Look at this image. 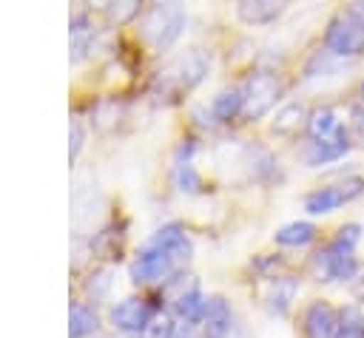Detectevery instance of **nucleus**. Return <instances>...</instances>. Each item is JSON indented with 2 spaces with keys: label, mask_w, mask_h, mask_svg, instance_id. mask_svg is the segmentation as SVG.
<instances>
[{
  "label": "nucleus",
  "mask_w": 364,
  "mask_h": 338,
  "mask_svg": "<svg viewBox=\"0 0 364 338\" xmlns=\"http://www.w3.org/2000/svg\"><path fill=\"white\" fill-rule=\"evenodd\" d=\"M361 241V224L358 222H347L336 230V236L318 247L310 256V276L321 284H333V281H350L355 276V270L361 267L355 258V247Z\"/></svg>",
  "instance_id": "nucleus-1"
},
{
  "label": "nucleus",
  "mask_w": 364,
  "mask_h": 338,
  "mask_svg": "<svg viewBox=\"0 0 364 338\" xmlns=\"http://www.w3.org/2000/svg\"><path fill=\"white\" fill-rule=\"evenodd\" d=\"M182 0H148L136 20V37L148 51H168L182 37Z\"/></svg>",
  "instance_id": "nucleus-2"
},
{
  "label": "nucleus",
  "mask_w": 364,
  "mask_h": 338,
  "mask_svg": "<svg viewBox=\"0 0 364 338\" xmlns=\"http://www.w3.org/2000/svg\"><path fill=\"white\" fill-rule=\"evenodd\" d=\"M208 68H210V57L202 48H188V51L176 54L159 71V80H156L159 82V91L168 94V97L188 94V91H193L208 77Z\"/></svg>",
  "instance_id": "nucleus-3"
},
{
  "label": "nucleus",
  "mask_w": 364,
  "mask_h": 338,
  "mask_svg": "<svg viewBox=\"0 0 364 338\" xmlns=\"http://www.w3.org/2000/svg\"><path fill=\"white\" fill-rule=\"evenodd\" d=\"M321 48L330 51L338 60H355L364 57V17H358L350 9L336 11L327 26H324V37H321Z\"/></svg>",
  "instance_id": "nucleus-4"
},
{
  "label": "nucleus",
  "mask_w": 364,
  "mask_h": 338,
  "mask_svg": "<svg viewBox=\"0 0 364 338\" xmlns=\"http://www.w3.org/2000/svg\"><path fill=\"white\" fill-rule=\"evenodd\" d=\"M284 82L276 71L256 68L242 82V122H259L282 99Z\"/></svg>",
  "instance_id": "nucleus-5"
},
{
  "label": "nucleus",
  "mask_w": 364,
  "mask_h": 338,
  "mask_svg": "<svg viewBox=\"0 0 364 338\" xmlns=\"http://www.w3.org/2000/svg\"><path fill=\"white\" fill-rule=\"evenodd\" d=\"M361 193H364V176L350 173V176H344L338 182H330V185H321V187L310 190L304 196V210L310 216H327V213L338 210L341 205L355 202Z\"/></svg>",
  "instance_id": "nucleus-6"
},
{
  "label": "nucleus",
  "mask_w": 364,
  "mask_h": 338,
  "mask_svg": "<svg viewBox=\"0 0 364 338\" xmlns=\"http://www.w3.org/2000/svg\"><path fill=\"white\" fill-rule=\"evenodd\" d=\"M179 261L173 256H168L165 250L154 247L145 241V247L136 253V258L131 261V281L139 287H151V284H171L179 276Z\"/></svg>",
  "instance_id": "nucleus-7"
},
{
  "label": "nucleus",
  "mask_w": 364,
  "mask_h": 338,
  "mask_svg": "<svg viewBox=\"0 0 364 338\" xmlns=\"http://www.w3.org/2000/svg\"><path fill=\"white\" fill-rule=\"evenodd\" d=\"M154 315H156V310L145 295H128L117 307H111V324L128 335H134V332L139 335Z\"/></svg>",
  "instance_id": "nucleus-8"
},
{
  "label": "nucleus",
  "mask_w": 364,
  "mask_h": 338,
  "mask_svg": "<svg viewBox=\"0 0 364 338\" xmlns=\"http://www.w3.org/2000/svg\"><path fill=\"white\" fill-rule=\"evenodd\" d=\"M307 119H310V108L304 102L299 99L284 102L270 119V133L282 139H299L301 133H307Z\"/></svg>",
  "instance_id": "nucleus-9"
},
{
  "label": "nucleus",
  "mask_w": 364,
  "mask_h": 338,
  "mask_svg": "<svg viewBox=\"0 0 364 338\" xmlns=\"http://www.w3.org/2000/svg\"><path fill=\"white\" fill-rule=\"evenodd\" d=\"M353 145H355V142H353L350 131H347V133H341V136H336V139H327V142L304 139L301 159H304V165H307V168H318V165H327V162H336V159L347 156Z\"/></svg>",
  "instance_id": "nucleus-10"
},
{
  "label": "nucleus",
  "mask_w": 364,
  "mask_h": 338,
  "mask_svg": "<svg viewBox=\"0 0 364 338\" xmlns=\"http://www.w3.org/2000/svg\"><path fill=\"white\" fill-rule=\"evenodd\" d=\"M100 28L94 26L88 11H74L71 14V28H68V40H71V62H82L94 45H97Z\"/></svg>",
  "instance_id": "nucleus-11"
},
{
  "label": "nucleus",
  "mask_w": 364,
  "mask_h": 338,
  "mask_svg": "<svg viewBox=\"0 0 364 338\" xmlns=\"http://www.w3.org/2000/svg\"><path fill=\"white\" fill-rule=\"evenodd\" d=\"M336 324H338V310L330 301L316 298L307 304V310H304V335L307 338H333Z\"/></svg>",
  "instance_id": "nucleus-12"
},
{
  "label": "nucleus",
  "mask_w": 364,
  "mask_h": 338,
  "mask_svg": "<svg viewBox=\"0 0 364 338\" xmlns=\"http://www.w3.org/2000/svg\"><path fill=\"white\" fill-rule=\"evenodd\" d=\"M290 0H236V17L245 26H270L287 11Z\"/></svg>",
  "instance_id": "nucleus-13"
},
{
  "label": "nucleus",
  "mask_w": 364,
  "mask_h": 338,
  "mask_svg": "<svg viewBox=\"0 0 364 338\" xmlns=\"http://www.w3.org/2000/svg\"><path fill=\"white\" fill-rule=\"evenodd\" d=\"M148 244H154V247L165 250V253H168V256H173L179 264H185V261L191 258V253H193V244H191V239H188L185 227H182V224H176V222L162 224V227L148 239Z\"/></svg>",
  "instance_id": "nucleus-14"
},
{
  "label": "nucleus",
  "mask_w": 364,
  "mask_h": 338,
  "mask_svg": "<svg viewBox=\"0 0 364 338\" xmlns=\"http://www.w3.org/2000/svg\"><path fill=\"white\" fill-rule=\"evenodd\" d=\"M341 133H347V125L338 119V114H336V108L333 105H316L313 111H310V119H307V139H313V142H327V139H336V136H341Z\"/></svg>",
  "instance_id": "nucleus-15"
},
{
  "label": "nucleus",
  "mask_w": 364,
  "mask_h": 338,
  "mask_svg": "<svg viewBox=\"0 0 364 338\" xmlns=\"http://www.w3.org/2000/svg\"><path fill=\"white\" fill-rule=\"evenodd\" d=\"M230 304L225 295H208L205 301V315H202V338H228L230 332Z\"/></svg>",
  "instance_id": "nucleus-16"
},
{
  "label": "nucleus",
  "mask_w": 364,
  "mask_h": 338,
  "mask_svg": "<svg viewBox=\"0 0 364 338\" xmlns=\"http://www.w3.org/2000/svg\"><path fill=\"white\" fill-rule=\"evenodd\" d=\"M210 119L219 125H230L233 119H242V85L222 88L210 99Z\"/></svg>",
  "instance_id": "nucleus-17"
},
{
  "label": "nucleus",
  "mask_w": 364,
  "mask_h": 338,
  "mask_svg": "<svg viewBox=\"0 0 364 338\" xmlns=\"http://www.w3.org/2000/svg\"><path fill=\"white\" fill-rule=\"evenodd\" d=\"M205 301H208V295L191 281L185 290H179V293L173 295V312H176L185 324H202Z\"/></svg>",
  "instance_id": "nucleus-18"
},
{
  "label": "nucleus",
  "mask_w": 364,
  "mask_h": 338,
  "mask_svg": "<svg viewBox=\"0 0 364 338\" xmlns=\"http://www.w3.org/2000/svg\"><path fill=\"white\" fill-rule=\"evenodd\" d=\"M318 227L313 222H287L273 233V241L279 247H307L310 241H316Z\"/></svg>",
  "instance_id": "nucleus-19"
},
{
  "label": "nucleus",
  "mask_w": 364,
  "mask_h": 338,
  "mask_svg": "<svg viewBox=\"0 0 364 338\" xmlns=\"http://www.w3.org/2000/svg\"><path fill=\"white\" fill-rule=\"evenodd\" d=\"M267 278H270V287H267L264 301L273 312H284L299 293V281L293 276H267Z\"/></svg>",
  "instance_id": "nucleus-20"
},
{
  "label": "nucleus",
  "mask_w": 364,
  "mask_h": 338,
  "mask_svg": "<svg viewBox=\"0 0 364 338\" xmlns=\"http://www.w3.org/2000/svg\"><path fill=\"white\" fill-rule=\"evenodd\" d=\"M97 327H100L97 312H94L88 304L74 301V304H71V312H68V335H71V338H85V335L97 332Z\"/></svg>",
  "instance_id": "nucleus-21"
},
{
  "label": "nucleus",
  "mask_w": 364,
  "mask_h": 338,
  "mask_svg": "<svg viewBox=\"0 0 364 338\" xmlns=\"http://www.w3.org/2000/svg\"><path fill=\"white\" fill-rule=\"evenodd\" d=\"M333 338H364V312L358 304H344L338 310V324Z\"/></svg>",
  "instance_id": "nucleus-22"
},
{
  "label": "nucleus",
  "mask_w": 364,
  "mask_h": 338,
  "mask_svg": "<svg viewBox=\"0 0 364 338\" xmlns=\"http://www.w3.org/2000/svg\"><path fill=\"white\" fill-rule=\"evenodd\" d=\"M148 0H111L105 17L111 26H128V23H136L142 9H145Z\"/></svg>",
  "instance_id": "nucleus-23"
},
{
  "label": "nucleus",
  "mask_w": 364,
  "mask_h": 338,
  "mask_svg": "<svg viewBox=\"0 0 364 338\" xmlns=\"http://www.w3.org/2000/svg\"><path fill=\"white\" fill-rule=\"evenodd\" d=\"M173 182H176V187L182 190V193H202L205 187H202V176H199V170L193 168V162H191V156L188 159H176V165H173Z\"/></svg>",
  "instance_id": "nucleus-24"
},
{
  "label": "nucleus",
  "mask_w": 364,
  "mask_h": 338,
  "mask_svg": "<svg viewBox=\"0 0 364 338\" xmlns=\"http://www.w3.org/2000/svg\"><path fill=\"white\" fill-rule=\"evenodd\" d=\"M173 332H176L173 318L165 315V312H156V315L148 321V327L139 332V338H173Z\"/></svg>",
  "instance_id": "nucleus-25"
},
{
  "label": "nucleus",
  "mask_w": 364,
  "mask_h": 338,
  "mask_svg": "<svg viewBox=\"0 0 364 338\" xmlns=\"http://www.w3.org/2000/svg\"><path fill=\"white\" fill-rule=\"evenodd\" d=\"M82 145H85V128H82L80 116H71V125H68V159L71 162H77Z\"/></svg>",
  "instance_id": "nucleus-26"
},
{
  "label": "nucleus",
  "mask_w": 364,
  "mask_h": 338,
  "mask_svg": "<svg viewBox=\"0 0 364 338\" xmlns=\"http://www.w3.org/2000/svg\"><path fill=\"white\" fill-rule=\"evenodd\" d=\"M347 290H350V295H353V301L355 304H364V264L355 270V276L347 281Z\"/></svg>",
  "instance_id": "nucleus-27"
},
{
  "label": "nucleus",
  "mask_w": 364,
  "mask_h": 338,
  "mask_svg": "<svg viewBox=\"0 0 364 338\" xmlns=\"http://www.w3.org/2000/svg\"><path fill=\"white\" fill-rule=\"evenodd\" d=\"M173 338H202V335H199L196 324H185V327H179V329L173 332Z\"/></svg>",
  "instance_id": "nucleus-28"
},
{
  "label": "nucleus",
  "mask_w": 364,
  "mask_h": 338,
  "mask_svg": "<svg viewBox=\"0 0 364 338\" xmlns=\"http://www.w3.org/2000/svg\"><path fill=\"white\" fill-rule=\"evenodd\" d=\"M82 6H85L88 11H108L111 0H82Z\"/></svg>",
  "instance_id": "nucleus-29"
},
{
  "label": "nucleus",
  "mask_w": 364,
  "mask_h": 338,
  "mask_svg": "<svg viewBox=\"0 0 364 338\" xmlns=\"http://www.w3.org/2000/svg\"><path fill=\"white\" fill-rule=\"evenodd\" d=\"M350 11H355L358 17H364V0H350V6H347Z\"/></svg>",
  "instance_id": "nucleus-30"
},
{
  "label": "nucleus",
  "mask_w": 364,
  "mask_h": 338,
  "mask_svg": "<svg viewBox=\"0 0 364 338\" xmlns=\"http://www.w3.org/2000/svg\"><path fill=\"white\" fill-rule=\"evenodd\" d=\"M358 102H361V105H364V80H361V82H358Z\"/></svg>",
  "instance_id": "nucleus-31"
}]
</instances>
